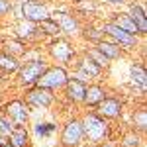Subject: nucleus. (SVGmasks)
<instances>
[{"label":"nucleus","instance_id":"1","mask_svg":"<svg viewBox=\"0 0 147 147\" xmlns=\"http://www.w3.org/2000/svg\"><path fill=\"white\" fill-rule=\"evenodd\" d=\"M80 124H82L84 139L90 141L92 145H102V143L108 141V137H110V125L98 114H94V112L84 114L82 120H80Z\"/></svg>","mask_w":147,"mask_h":147},{"label":"nucleus","instance_id":"2","mask_svg":"<svg viewBox=\"0 0 147 147\" xmlns=\"http://www.w3.org/2000/svg\"><path fill=\"white\" fill-rule=\"evenodd\" d=\"M67 80H69L67 69L61 67V65H51V67H45V71L41 73V77L35 82V86L49 88V90H59V88L65 86Z\"/></svg>","mask_w":147,"mask_h":147},{"label":"nucleus","instance_id":"3","mask_svg":"<svg viewBox=\"0 0 147 147\" xmlns=\"http://www.w3.org/2000/svg\"><path fill=\"white\" fill-rule=\"evenodd\" d=\"M45 67H47V63L41 61V59H34V61H28V63L20 65V69L16 71L18 73V84L24 86V88L35 86V82L41 77V73L45 71Z\"/></svg>","mask_w":147,"mask_h":147},{"label":"nucleus","instance_id":"4","mask_svg":"<svg viewBox=\"0 0 147 147\" xmlns=\"http://www.w3.org/2000/svg\"><path fill=\"white\" fill-rule=\"evenodd\" d=\"M84 141V131H82V124L77 118H71L65 122L63 131L59 136V145L61 147H80Z\"/></svg>","mask_w":147,"mask_h":147},{"label":"nucleus","instance_id":"5","mask_svg":"<svg viewBox=\"0 0 147 147\" xmlns=\"http://www.w3.org/2000/svg\"><path fill=\"white\" fill-rule=\"evenodd\" d=\"M2 114L10 120L14 125H26L30 120V106L22 98H14L2 106Z\"/></svg>","mask_w":147,"mask_h":147},{"label":"nucleus","instance_id":"6","mask_svg":"<svg viewBox=\"0 0 147 147\" xmlns=\"http://www.w3.org/2000/svg\"><path fill=\"white\" fill-rule=\"evenodd\" d=\"M49 55H51L53 61L61 63V67H63V65H69V63L75 59L77 51H75V47H73L71 41L61 39V37H55V39L49 43Z\"/></svg>","mask_w":147,"mask_h":147},{"label":"nucleus","instance_id":"7","mask_svg":"<svg viewBox=\"0 0 147 147\" xmlns=\"http://www.w3.org/2000/svg\"><path fill=\"white\" fill-rule=\"evenodd\" d=\"M102 32L108 35V37H112V39H114V41H116L120 47H125V49H137V43H139L137 35L127 34L125 30L118 28V26H114L112 22L104 24V26H102Z\"/></svg>","mask_w":147,"mask_h":147},{"label":"nucleus","instance_id":"8","mask_svg":"<svg viewBox=\"0 0 147 147\" xmlns=\"http://www.w3.org/2000/svg\"><path fill=\"white\" fill-rule=\"evenodd\" d=\"M55 102V94L49 88H41V86H32L26 92V104L34 106V108H49Z\"/></svg>","mask_w":147,"mask_h":147},{"label":"nucleus","instance_id":"9","mask_svg":"<svg viewBox=\"0 0 147 147\" xmlns=\"http://www.w3.org/2000/svg\"><path fill=\"white\" fill-rule=\"evenodd\" d=\"M51 14L47 10V6L43 2H37V0H26L22 4V18L26 22H32V24H37L41 20L49 18Z\"/></svg>","mask_w":147,"mask_h":147},{"label":"nucleus","instance_id":"10","mask_svg":"<svg viewBox=\"0 0 147 147\" xmlns=\"http://www.w3.org/2000/svg\"><path fill=\"white\" fill-rule=\"evenodd\" d=\"M96 110H94V114H98L100 118H104V120H116L120 114H122V102L118 100V98H112V96H106L104 100L100 102V104H96L94 106Z\"/></svg>","mask_w":147,"mask_h":147},{"label":"nucleus","instance_id":"11","mask_svg":"<svg viewBox=\"0 0 147 147\" xmlns=\"http://www.w3.org/2000/svg\"><path fill=\"white\" fill-rule=\"evenodd\" d=\"M49 18H53L57 22V26L61 28V34H69V35L79 34L80 26H79V22H77L75 16H71V14H67V12H63V10H57L55 14L49 16Z\"/></svg>","mask_w":147,"mask_h":147},{"label":"nucleus","instance_id":"12","mask_svg":"<svg viewBox=\"0 0 147 147\" xmlns=\"http://www.w3.org/2000/svg\"><path fill=\"white\" fill-rule=\"evenodd\" d=\"M65 98L73 104H80L84 100V88H86V82L80 79H69L65 82Z\"/></svg>","mask_w":147,"mask_h":147},{"label":"nucleus","instance_id":"13","mask_svg":"<svg viewBox=\"0 0 147 147\" xmlns=\"http://www.w3.org/2000/svg\"><path fill=\"white\" fill-rule=\"evenodd\" d=\"M104 35H106V34H104ZM96 49H98L106 59H110V61H112V59H118V57H122V53H124V49L118 45L112 37H108V35H106L102 41L96 43Z\"/></svg>","mask_w":147,"mask_h":147},{"label":"nucleus","instance_id":"14","mask_svg":"<svg viewBox=\"0 0 147 147\" xmlns=\"http://www.w3.org/2000/svg\"><path fill=\"white\" fill-rule=\"evenodd\" d=\"M127 16L131 18V22L136 24L137 28V34L139 35H145L147 34V16H145V8L141 4H131L129 6V12Z\"/></svg>","mask_w":147,"mask_h":147},{"label":"nucleus","instance_id":"15","mask_svg":"<svg viewBox=\"0 0 147 147\" xmlns=\"http://www.w3.org/2000/svg\"><path fill=\"white\" fill-rule=\"evenodd\" d=\"M6 141L12 147H30L32 137H30V131L26 129V125H14V129H12L10 136L6 137Z\"/></svg>","mask_w":147,"mask_h":147},{"label":"nucleus","instance_id":"16","mask_svg":"<svg viewBox=\"0 0 147 147\" xmlns=\"http://www.w3.org/2000/svg\"><path fill=\"white\" fill-rule=\"evenodd\" d=\"M104 98H106V90L102 88L100 84H86V88H84V100H82L86 106L94 108V106L100 104Z\"/></svg>","mask_w":147,"mask_h":147},{"label":"nucleus","instance_id":"17","mask_svg":"<svg viewBox=\"0 0 147 147\" xmlns=\"http://www.w3.org/2000/svg\"><path fill=\"white\" fill-rule=\"evenodd\" d=\"M79 71L84 79H96V77H100V73H102V69L86 55L79 61Z\"/></svg>","mask_w":147,"mask_h":147},{"label":"nucleus","instance_id":"18","mask_svg":"<svg viewBox=\"0 0 147 147\" xmlns=\"http://www.w3.org/2000/svg\"><path fill=\"white\" fill-rule=\"evenodd\" d=\"M18 69H20L18 57H14V55H10V53H6V51L0 49V73L12 75V73H16Z\"/></svg>","mask_w":147,"mask_h":147},{"label":"nucleus","instance_id":"19","mask_svg":"<svg viewBox=\"0 0 147 147\" xmlns=\"http://www.w3.org/2000/svg\"><path fill=\"white\" fill-rule=\"evenodd\" d=\"M129 79L134 84L141 86V90H145L147 86V73H145V67L141 63H131L129 65Z\"/></svg>","mask_w":147,"mask_h":147},{"label":"nucleus","instance_id":"20","mask_svg":"<svg viewBox=\"0 0 147 147\" xmlns=\"http://www.w3.org/2000/svg\"><path fill=\"white\" fill-rule=\"evenodd\" d=\"M2 51H6V53H10L14 57H20L26 53V43H24L22 39H18V37H8V39H4L2 41Z\"/></svg>","mask_w":147,"mask_h":147},{"label":"nucleus","instance_id":"21","mask_svg":"<svg viewBox=\"0 0 147 147\" xmlns=\"http://www.w3.org/2000/svg\"><path fill=\"white\" fill-rule=\"evenodd\" d=\"M112 24H114V26H118V28H122V30H125L127 34L139 35V34H137L136 24L131 22V18H129L127 14H116V16L112 18Z\"/></svg>","mask_w":147,"mask_h":147},{"label":"nucleus","instance_id":"22","mask_svg":"<svg viewBox=\"0 0 147 147\" xmlns=\"http://www.w3.org/2000/svg\"><path fill=\"white\" fill-rule=\"evenodd\" d=\"M35 26H37L39 32H43L45 35H51V37H59V35H61V28L57 26V22L53 18H45V20L37 22Z\"/></svg>","mask_w":147,"mask_h":147},{"label":"nucleus","instance_id":"23","mask_svg":"<svg viewBox=\"0 0 147 147\" xmlns=\"http://www.w3.org/2000/svg\"><path fill=\"white\" fill-rule=\"evenodd\" d=\"M34 131L37 137H41V139H45V137H51L53 134L57 131V124H53V122H39V124L34 125Z\"/></svg>","mask_w":147,"mask_h":147},{"label":"nucleus","instance_id":"24","mask_svg":"<svg viewBox=\"0 0 147 147\" xmlns=\"http://www.w3.org/2000/svg\"><path fill=\"white\" fill-rule=\"evenodd\" d=\"M86 57H90L92 61L98 65L100 69H108L110 67V59H106V57L102 55L100 51L96 49V47H88V51H86Z\"/></svg>","mask_w":147,"mask_h":147},{"label":"nucleus","instance_id":"25","mask_svg":"<svg viewBox=\"0 0 147 147\" xmlns=\"http://www.w3.org/2000/svg\"><path fill=\"white\" fill-rule=\"evenodd\" d=\"M134 125H136L141 134L147 129V110H145V106H141L139 110L134 112Z\"/></svg>","mask_w":147,"mask_h":147},{"label":"nucleus","instance_id":"26","mask_svg":"<svg viewBox=\"0 0 147 147\" xmlns=\"http://www.w3.org/2000/svg\"><path fill=\"white\" fill-rule=\"evenodd\" d=\"M16 30H18V39H24V37L28 39V37H32V35H34V32H35V24L26 22V20H24L22 24H18V28H16Z\"/></svg>","mask_w":147,"mask_h":147},{"label":"nucleus","instance_id":"27","mask_svg":"<svg viewBox=\"0 0 147 147\" xmlns=\"http://www.w3.org/2000/svg\"><path fill=\"white\" fill-rule=\"evenodd\" d=\"M82 35H84L88 41H94V43H98V41H102V39L106 37L102 30H94L92 26H86V28H84V32H82Z\"/></svg>","mask_w":147,"mask_h":147},{"label":"nucleus","instance_id":"28","mask_svg":"<svg viewBox=\"0 0 147 147\" xmlns=\"http://www.w3.org/2000/svg\"><path fill=\"white\" fill-rule=\"evenodd\" d=\"M12 129H14V124H12L10 120L0 112V137H2V139H6V137L12 134Z\"/></svg>","mask_w":147,"mask_h":147},{"label":"nucleus","instance_id":"29","mask_svg":"<svg viewBox=\"0 0 147 147\" xmlns=\"http://www.w3.org/2000/svg\"><path fill=\"white\" fill-rule=\"evenodd\" d=\"M137 145H139V137H137L136 134H129V136H125L122 147H137Z\"/></svg>","mask_w":147,"mask_h":147},{"label":"nucleus","instance_id":"30","mask_svg":"<svg viewBox=\"0 0 147 147\" xmlns=\"http://www.w3.org/2000/svg\"><path fill=\"white\" fill-rule=\"evenodd\" d=\"M12 10V2L10 0H0V16H6Z\"/></svg>","mask_w":147,"mask_h":147},{"label":"nucleus","instance_id":"31","mask_svg":"<svg viewBox=\"0 0 147 147\" xmlns=\"http://www.w3.org/2000/svg\"><path fill=\"white\" fill-rule=\"evenodd\" d=\"M104 2H108V4H118V6L125 4V0H104Z\"/></svg>","mask_w":147,"mask_h":147},{"label":"nucleus","instance_id":"32","mask_svg":"<svg viewBox=\"0 0 147 147\" xmlns=\"http://www.w3.org/2000/svg\"><path fill=\"white\" fill-rule=\"evenodd\" d=\"M0 147H12V145H10V143H8V141H6V143H2V145H0Z\"/></svg>","mask_w":147,"mask_h":147},{"label":"nucleus","instance_id":"33","mask_svg":"<svg viewBox=\"0 0 147 147\" xmlns=\"http://www.w3.org/2000/svg\"><path fill=\"white\" fill-rule=\"evenodd\" d=\"M73 2H77V4H80V2H86V0H73Z\"/></svg>","mask_w":147,"mask_h":147},{"label":"nucleus","instance_id":"34","mask_svg":"<svg viewBox=\"0 0 147 147\" xmlns=\"http://www.w3.org/2000/svg\"><path fill=\"white\" fill-rule=\"evenodd\" d=\"M2 143H6V139H2V137H0V145H2Z\"/></svg>","mask_w":147,"mask_h":147}]
</instances>
